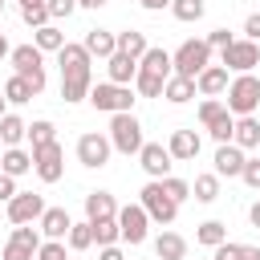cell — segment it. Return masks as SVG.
Instances as JSON below:
<instances>
[{"instance_id": "6da1fadb", "label": "cell", "mask_w": 260, "mask_h": 260, "mask_svg": "<svg viewBox=\"0 0 260 260\" xmlns=\"http://www.w3.org/2000/svg\"><path fill=\"white\" fill-rule=\"evenodd\" d=\"M57 57H61V98H65V102L89 98V89H93V69H89L85 45H69V41H65V49H61Z\"/></svg>"}, {"instance_id": "7a4b0ae2", "label": "cell", "mask_w": 260, "mask_h": 260, "mask_svg": "<svg viewBox=\"0 0 260 260\" xmlns=\"http://www.w3.org/2000/svg\"><path fill=\"white\" fill-rule=\"evenodd\" d=\"M171 77H175L171 53H167V49H146V57L138 61V77H134L138 93H142V98H158V93L167 89Z\"/></svg>"}, {"instance_id": "3957f363", "label": "cell", "mask_w": 260, "mask_h": 260, "mask_svg": "<svg viewBox=\"0 0 260 260\" xmlns=\"http://www.w3.org/2000/svg\"><path fill=\"white\" fill-rule=\"evenodd\" d=\"M175 77H187V81H195L207 65H211V45L207 41H183L179 49H175Z\"/></svg>"}, {"instance_id": "277c9868", "label": "cell", "mask_w": 260, "mask_h": 260, "mask_svg": "<svg viewBox=\"0 0 260 260\" xmlns=\"http://www.w3.org/2000/svg\"><path fill=\"white\" fill-rule=\"evenodd\" d=\"M199 122L207 126V134L223 146V142H232V134H236V114L223 106V102H215V98H207L203 106H199Z\"/></svg>"}, {"instance_id": "5b68a950", "label": "cell", "mask_w": 260, "mask_h": 260, "mask_svg": "<svg viewBox=\"0 0 260 260\" xmlns=\"http://www.w3.org/2000/svg\"><path fill=\"white\" fill-rule=\"evenodd\" d=\"M12 69H16V77H24L32 85V93L45 89V61H41L37 45H16L12 49Z\"/></svg>"}, {"instance_id": "8992f818", "label": "cell", "mask_w": 260, "mask_h": 260, "mask_svg": "<svg viewBox=\"0 0 260 260\" xmlns=\"http://www.w3.org/2000/svg\"><path fill=\"white\" fill-rule=\"evenodd\" d=\"M89 102H93V110H106V114H130V106H134V93H130V85L98 81V85L89 89Z\"/></svg>"}, {"instance_id": "52a82bcc", "label": "cell", "mask_w": 260, "mask_h": 260, "mask_svg": "<svg viewBox=\"0 0 260 260\" xmlns=\"http://www.w3.org/2000/svg\"><path fill=\"white\" fill-rule=\"evenodd\" d=\"M256 106H260V77L240 73V77L228 85V110H232V114H240V118H248Z\"/></svg>"}, {"instance_id": "ba28073f", "label": "cell", "mask_w": 260, "mask_h": 260, "mask_svg": "<svg viewBox=\"0 0 260 260\" xmlns=\"http://www.w3.org/2000/svg\"><path fill=\"white\" fill-rule=\"evenodd\" d=\"M110 142H114V150H122V154H138V150L146 146L138 118H134V114H114V122H110Z\"/></svg>"}, {"instance_id": "9c48e42d", "label": "cell", "mask_w": 260, "mask_h": 260, "mask_svg": "<svg viewBox=\"0 0 260 260\" xmlns=\"http://www.w3.org/2000/svg\"><path fill=\"white\" fill-rule=\"evenodd\" d=\"M142 211H146L154 223H171V219L179 215V203L162 191V183H158V179H150V183L142 187Z\"/></svg>"}, {"instance_id": "30bf717a", "label": "cell", "mask_w": 260, "mask_h": 260, "mask_svg": "<svg viewBox=\"0 0 260 260\" xmlns=\"http://www.w3.org/2000/svg\"><path fill=\"white\" fill-rule=\"evenodd\" d=\"M32 171H37L45 183H57V179L65 175V150H61V142H49V146L32 150Z\"/></svg>"}, {"instance_id": "8fae6325", "label": "cell", "mask_w": 260, "mask_h": 260, "mask_svg": "<svg viewBox=\"0 0 260 260\" xmlns=\"http://www.w3.org/2000/svg\"><path fill=\"white\" fill-rule=\"evenodd\" d=\"M37 252H41V232L28 228V223H20L12 232V240L4 244V260H32Z\"/></svg>"}, {"instance_id": "7c38bea8", "label": "cell", "mask_w": 260, "mask_h": 260, "mask_svg": "<svg viewBox=\"0 0 260 260\" xmlns=\"http://www.w3.org/2000/svg\"><path fill=\"white\" fill-rule=\"evenodd\" d=\"M252 65H260V45H256V41H232V45L223 49V69L252 73Z\"/></svg>"}, {"instance_id": "4fadbf2b", "label": "cell", "mask_w": 260, "mask_h": 260, "mask_svg": "<svg viewBox=\"0 0 260 260\" xmlns=\"http://www.w3.org/2000/svg\"><path fill=\"white\" fill-rule=\"evenodd\" d=\"M110 150H114V142H110L106 134H81V138H77V158H81V167H106V162H110Z\"/></svg>"}, {"instance_id": "5bb4252c", "label": "cell", "mask_w": 260, "mask_h": 260, "mask_svg": "<svg viewBox=\"0 0 260 260\" xmlns=\"http://www.w3.org/2000/svg\"><path fill=\"white\" fill-rule=\"evenodd\" d=\"M146 223H150V215L142 211V203H126L118 211V228H122V240L126 244H142L146 240Z\"/></svg>"}, {"instance_id": "9a60e30c", "label": "cell", "mask_w": 260, "mask_h": 260, "mask_svg": "<svg viewBox=\"0 0 260 260\" xmlns=\"http://www.w3.org/2000/svg\"><path fill=\"white\" fill-rule=\"evenodd\" d=\"M49 207H45V199L41 195H32V191H20L12 203H8V219L20 228V223H32V219H41Z\"/></svg>"}, {"instance_id": "2e32d148", "label": "cell", "mask_w": 260, "mask_h": 260, "mask_svg": "<svg viewBox=\"0 0 260 260\" xmlns=\"http://www.w3.org/2000/svg\"><path fill=\"white\" fill-rule=\"evenodd\" d=\"M138 158H142V171H146L150 179H167V175H171V162H175L162 142H146V146L138 150Z\"/></svg>"}, {"instance_id": "e0dca14e", "label": "cell", "mask_w": 260, "mask_h": 260, "mask_svg": "<svg viewBox=\"0 0 260 260\" xmlns=\"http://www.w3.org/2000/svg\"><path fill=\"white\" fill-rule=\"evenodd\" d=\"M244 162H248V158H244V150H240L236 142H223V146L215 150V175H228V179H232V175H244Z\"/></svg>"}, {"instance_id": "ac0fdd59", "label": "cell", "mask_w": 260, "mask_h": 260, "mask_svg": "<svg viewBox=\"0 0 260 260\" xmlns=\"http://www.w3.org/2000/svg\"><path fill=\"white\" fill-rule=\"evenodd\" d=\"M114 215H118V203H114L110 191H89V195H85V219H89V223L114 219Z\"/></svg>"}, {"instance_id": "d6986e66", "label": "cell", "mask_w": 260, "mask_h": 260, "mask_svg": "<svg viewBox=\"0 0 260 260\" xmlns=\"http://www.w3.org/2000/svg\"><path fill=\"white\" fill-rule=\"evenodd\" d=\"M85 53L89 57H114L118 53V32H106V28H89L85 32Z\"/></svg>"}, {"instance_id": "ffe728a7", "label": "cell", "mask_w": 260, "mask_h": 260, "mask_svg": "<svg viewBox=\"0 0 260 260\" xmlns=\"http://www.w3.org/2000/svg\"><path fill=\"white\" fill-rule=\"evenodd\" d=\"M232 81H228V69L223 65H207L199 77H195V89L203 93V98H215V93H223Z\"/></svg>"}, {"instance_id": "44dd1931", "label": "cell", "mask_w": 260, "mask_h": 260, "mask_svg": "<svg viewBox=\"0 0 260 260\" xmlns=\"http://www.w3.org/2000/svg\"><path fill=\"white\" fill-rule=\"evenodd\" d=\"M167 150H171V158L191 162V158L199 154V134H195V130H175V134H171V142H167Z\"/></svg>"}, {"instance_id": "7402d4cb", "label": "cell", "mask_w": 260, "mask_h": 260, "mask_svg": "<svg viewBox=\"0 0 260 260\" xmlns=\"http://www.w3.org/2000/svg\"><path fill=\"white\" fill-rule=\"evenodd\" d=\"M69 228H73V219H69V211H65V207H49V211L41 215V232H45L49 240H65V236H69Z\"/></svg>"}, {"instance_id": "603a6c76", "label": "cell", "mask_w": 260, "mask_h": 260, "mask_svg": "<svg viewBox=\"0 0 260 260\" xmlns=\"http://www.w3.org/2000/svg\"><path fill=\"white\" fill-rule=\"evenodd\" d=\"M106 69H110V81H114V85H130V81L138 77V61L126 57V53H114V57L106 61Z\"/></svg>"}, {"instance_id": "cb8c5ba5", "label": "cell", "mask_w": 260, "mask_h": 260, "mask_svg": "<svg viewBox=\"0 0 260 260\" xmlns=\"http://www.w3.org/2000/svg\"><path fill=\"white\" fill-rule=\"evenodd\" d=\"M24 171H32V154L28 150H20V146H8L4 154H0V175H24Z\"/></svg>"}, {"instance_id": "d4e9b609", "label": "cell", "mask_w": 260, "mask_h": 260, "mask_svg": "<svg viewBox=\"0 0 260 260\" xmlns=\"http://www.w3.org/2000/svg\"><path fill=\"white\" fill-rule=\"evenodd\" d=\"M154 256H158V260H183V256H187V240L175 236V232H162V236L154 240Z\"/></svg>"}, {"instance_id": "484cf974", "label": "cell", "mask_w": 260, "mask_h": 260, "mask_svg": "<svg viewBox=\"0 0 260 260\" xmlns=\"http://www.w3.org/2000/svg\"><path fill=\"white\" fill-rule=\"evenodd\" d=\"M146 32H138V28H126V32H118V53H126V57H134V61H142L146 57Z\"/></svg>"}, {"instance_id": "4316f807", "label": "cell", "mask_w": 260, "mask_h": 260, "mask_svg": "<svg viewBox=\"0 0 260 260\" xmlns=\"http://www.w3.org/2000/svg\"><path fill=\"white\" fill-rule=\"evenodd\" d=\"M232 142L240 146V150H248V146H260V122L248 114V118H236V134H232Z\"/></svg>"}, {"instance_id": "83f0119b", "label": "cell", "mask_w": 260, "mask_h": 260, "mask_svg": "<svg viewBox=\"0 0 260 260\" xmlns=\"http://www.w3.org/2000/svg\"><path fill=\"white\" fill-rule=\"evenodd\" d=\"M32 45H37L41 53H61V49H65V32H61L57 24H45V28L32 32Z\"/></svg>"}, {"instance_id": "f1b7e54d", "label": "cell", "mask_w": 260, "mask_h": 260, "mask_svg": "<svg viewBox=\"0 0 260 260\" xmlns=\"http://www.w3.org/2000/svg\"><path fill=\"white\" fill-rule=\"evenodd\" d=\"M211 260H260V248L256 244H219Z\"/></svg>"}, {"instance_id": "f546056e", "label": "cell", "mask_w": 260, "mask_h": 260, "mask_svg": "<svg viewBox=\"0 0 260 260\" xmlns=\"http://www.w3.org/2000/svg\"><path fill=\"white\" fill-rule=\"evenodd\" d=\"M162 98H167V102H175V106H183V102H191V98H195V81H187V77H171V81H167V89H162Z\"/></svg>"}, {"instance_id": "4dcf8cb0", "label": "cell", "mask_w": 260, "mask_h": 260, "mask_svg": "<svg viewBox=\"0 0 260 260\" xmlns=\"http://www.w3.org/2000/svg\"><path fill=\"white\" fill-rule=\"evenodd\" d=\"M24 134H28V126H24L16 114H4V118H0V142H4V146H16Z\"/></svg>"}, {"instance_id": "1f68e13d", "label": "cell", "mask_w": 260, "mask_h": 260, "mask_svg": "<svg viewBox=\"0 0 260 260\" xmlns=\"http://www.w3.org/2000/svg\"><path fill=\"white\" fill-rule=\"evenodd\" d=\"M118 240H122L118 215H114V219H98V223H93V244H98V248H110V244H118Z\"/></svg>"}, {"instance_id": "d6a6232c", "label": "cell", "mask_w": 260, "mask_h": 260, "mask_svg": "<svg viewBox=\"0 0 260 260\" xmlns=\"http://www.w3.org/2000/svg\"><path fill=\"white\" fill-rule=\"evenodd\" d=\"M195 240H199V244H207V248H219V244H228V228H223L219 219H207V223H199Z\"/></svg>"}, {"instance_id": "836d02e7", "label": "cell", "mask_w": 260, "mask_h": 260, "mask_svg": "<svg viewBox=\"0 0 260 260\" xmlns=\"http://www.w3.org/2000/svg\"><path fill=\"white\" fill-rule=\"evenodd\" d=\"M4 98H8L12 106H24V102H32L37 93H32V85H28L24 77H16V73H12V77H8V85H4Z\"/></svg>"}, {"instance_id": "e575fe53", "label": "cell", "mask_w": 260, "mask_h": 260, "mask_svg": "<svg viewBox=\"0 0 260 260\" xmlns=\"http://www.w3.org/2000/svg\"><path fill=\"white\" fill-rule=\"evenodd\" d=\"M195 199L199 203H215L219 199V175H195Z\"/></svg>"}, {"instance_id": "d590c367", "label": "cell", "mask_w": 260, "mask_h": 260, "mask_svg": "<svg viewBox=\"0 0 260 260\" xmlns=\"http://www.w3.org/2000/svg\"><path fill=\"white\" fill-rule=\"evenodd\" d=\"M28 142H32V150H41V146H49V142H57V130H53V122H32L28 126Z\"/></svg>"}, {"instance_id": "8d00e7d4", "label": "cell", "mask_w": 260, "mask_h": 260, "mask_svg": "<svg viewBox=\"0 0 260 260\" xmlns=\"http://www.w3.org/2000/svg\"><path fill=\"white\" fill-rule=\"evenodd\" d=\"M65 240H69V248H73V252H85V248L93 244V223H89V219H85V223H73Z\"/></svg>"}, {"instance_id": "74e56055", "label": "cell", "mask_w": 260, "mask_h": 260, "mask_svg": "<svg viewBox=\"0 0 260 260\" xmlns=\"http://www.w3.org/2000/svg\"><path fill=\"white\" fill-rule=\"evenodd\" d=\"M171 12L179 20H199L203 16V0H171Z\"/></svg>"}, {"instance_id": "f35d334b", "label": "cell", "mask_w": 260, "mask_h": 260, "mask_svg": "<svg viewBox=\"0 0 260 260\" xmlns=\"http://www.w3.org/2000/svg\"><path fill=\"white\" fill-rule=\"evenodd\" d=\"M20 20H24V24H32V32H37V28H45V24H49V4H37V8H20Z\"/></svg>"}, {"instance_id": "ab89813d", "label": "cell", "mask_w": 260, "mask_h": 260, "mask_svg": "<svg viewBox=\"0 0 260 260\" xmlns=\"http://www.w3.org/2000/svg\"><path fill=\"white\" fill-rule=\"evenodd\" d=\"M158 183H162V191H167V195H171L175 203H183V199L191 195V187H187L183 179H171V175H167V179H158Z\"/></svg>"}, {"instance_id": "60d3db41", "label": "cell", "mask_w": 260, "mask_h": 260, "mask_svg": "<svg viewBox=\"0 0 260 260\" xmlns=\"http://www.w3.org/2000/svg\"><path fill=\"white\" fill-rule=\"evenodd\" d=\"M37 260H65V244H61V240H49V244H41Z\"/></svg>"}, {"instance_id": "b9f144b4", "label": "cell", "mask_w": 260, "mask_h": 260, "mask_svg": "<svg viewBox=\"0 0 260 260\" xmlns=\"http://www.w3.org/2000/svg\"><path fill=\"white\" fill-rule=\"evenodd\" d=\"M240 179H244V183H248L252 191H260V158H248V162H244V175H240Z\"/></svg>"}, {"instance_id": "7bdbcfd3", "label": "cell", "mask_w": 260, "mask_h": 260, "mask_svg": "<svg viewBox=\"0 0 260 260\" xmlns=\"http://www.w3.org/2000/svg\"><path fill=\"white\" fill-rule=\"evenodd\" d=\"M232 41H236V37H232L228 28H211V37H207V45H211V49H219V53H223Z\"/></svg>"}, {"instance_id": "ee69618b", "label": "cell", "mask_w": 260, "mask_h": 260, "mask_svg": "<svg viewBox=\"0 0 260 260\" xmlns=\"http://www.w3.org/2000/svg\"><path fill=\"white\" fill-rule=\"evenodd\" d=\"M20 191H16V179L12 175H0V203H12Z\"/></svg>"}, {"instance_id": "f6af8a7d", "label": "cell", "mask_w": 260, "mask_h": 260, "mask_svg": "<svg viewBox=\"0 0 260 260\" xmlns=\"http://www.w3.org/2000/svg\"><path fill=\"white\" fill-rule=\"evenodd\" d=\"M77 8V0H49V16H69Z\"/></svg>"}, {"instance_id": "bcb514c9", "label": "cell", "mask_w": 260, "mask_h": 260, "mask_svg": "<svg viewBox=\"0 0 260 260\" xmlns=\"http://www.w3.org/2000/svg\"><path fill=\"white\" fill-rule=\"evenodd\" d=\"M244 32H248V41H256V45H260V12H252V16L244 20Z\"/></svg>"}, {"instance_id": "7dc6e473", "label": "cell", "mask_w": 260, "mask_h": 260, "mask_svg": "<svg viewBox=\"0 0 260 260\" xmlns=\"http://www.w3.org/2000/svg\"><path fill=\"white\" fill-rule=\"evenodd\" d=\"M98 260H126V256H122V248H118V244H110V248H102V256H98Z\"/></svg>"}, {"instance_id": "c3c4849f", "label": "cell", "mask_w": 260, "mask_h": 260, "mask_svg": "<svg viewBox=\"0 0 260 260\" xmlns=\"http://www.w3.org/2000/svg\"><path fill=\"white\" fill-rule=\"evenodd\" d=\"M248 219H252V228H260V199L248 207Z\"/></svg>"}, {"instance_id": "681fc988", "label": "cell", "mask_w": 260, "mask_h": 260, "mask_svg": "<svg viewBox=\"0 0 260 260\" xmlns=\"http://www.w3.org/2000/svg\"><path fill=\"white\" fill-rule=\"evenodd\" d=\"M138 4H142V8H150V12H158V8H167L171 0H138Z\"/></svg>"}, {"instance_id": "f907efd6", "label": "cell", "mask_w": 260, "mask_h": 260, "mask_svg": "<svg viewBox=\"0 0 260 260\" xmlns=\"http://www.w3.org/2000/svg\"><path fill=\"white\" fill-rule=\"evenodd\" d=\"M77 4H81V8H102L106 0H77Z\"/></svg>"}, {"instance_id": "816d5d0a", "label": "cell", "mask_w": 260, "mask_h": 260, "mask_svg": "<svg viewBox=\"0 0 260 260\" xmlns=\"http://www.w3.org/2000/svg\"><path fill=\"white\" fill-rule=\"evenodd\" d=\"M37 4H49V0H20V8H37Z\"/></svg>"}, {"instance_id": "f5cc1de1", "label": "cell", "mask_w": 260, "mask_h": 260, "mask_svg": "<svg viewBox=\"0 0 260 260\" xmlns=\"http://www.w3.org/2000/svg\"><path fill=\"white\" fill-rule=\"evenodd\" d=\"M4 53H12V49H8V37L0 32V57H4Z\"/></svg>"}, {"instance_id": "db71d44e", "label": "cell", "mask_w": 260, "mask_h": 260, "mask_svg": "<svg viewBox=\"0 0 260 260\" xmlns=\"http://www.w3.org/2000/svg\"><path fill=\"white\" fill-rule=\"evenodd\" d=\"M4 106H8V98H0V118H4V114H8V110H4Z\"/></svg>"}, {"instance_id": "11a10c76", "label": "cell", "mask_w": 260, "mask_h": 260, "mask_svg": "<svg viewBox=\"0 0 260 260\" xmlns=\"http://www.w3.org/2000/svg\"><path fill=\"white\" fill-rule=\"evenodd\" d=\"M0 12H4V0H0Z\"/></svg>"}, {"instance_id": "9f6ffc18", "label": "cell", "mask_w": 260, "mask_h": 260, "mask_svg": "<svg viewBox=\"0 0 260 260\" xmlns=\"http://www.w3.org/2000/svg\"><path fill=\"white\" fill-rule=\"evenodd\" d=\"M154 260H158V256H154Z\"/></svg>"}]
</instances>
